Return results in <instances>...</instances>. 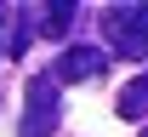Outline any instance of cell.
<instances>
[{
  "instance_id": "cell-1",
  "label": "cell",
  "mask_w": 148,
  "mask_h": 137,
  "mask_svg": "<svg viewBox=\"0 0 148 137\" xmlns=\"http://www.w3.org/2000/svg\"><path fill=\"white\" fill-rule=\"evenodd\" d=\"M63 120V86L51 74L29 80V103H23V137H51Z\"/></svg>"
},
{
  "instance_id": "cell-2",
  "label": "cell",
  "mask_w": 148,
  "mask_h": 137,
  "mask_svg": "<svg viewBox=\"0 0 148 137\" xmlns=\"http://www.w3.org/2000/svg\"><path fill=\"white\" fill-rule=\"evenodd\" d=\"M103 29H108V52L148 57V6H108L103 12Z\"/></svg>"
},
{
  "instance_id": "cell-3",
  "label": "cell",
  "mask_w": 148,
  "mask_h": 137,
  "mask_svg": "<svg viewBox=\"0 0 148 137\" xmlns=\"http://www.w3.org/2000/svg\"><path fill=\"white\" fill-rule=\"evenodd\" d=\"M103 69H108V52H103V46H69V52H63L46 74L63 86V80H97Z\"/></svg>"
},
{
  "instance_id": "cell-4",
  "label": "cell",
  "mask_w": 148,
  "mask_h": 137,
  "mask_svg": "<svg viewBox=\"0 0 148 137\" xmlns=\"http://www.w3.org/2000/svg\"><path fill=\"white\" fill-rule=\"evenodd\" d=\"M120 114H125V120H143L148 114V74H137L125 92H120Z\"/></svg>"
},
{
  "instance_id": "cell-5",
  "label": "cell",
  "mask_w": 148,
  "mask_h": 137,
  "mask_svg": "<svg viewBox=\"0 0 148 137\" xmlns=\"http://www.w3.org/2000/svg\"><path fill=\"white\" fill-rule=\"evenodd\" d=\"M143 137H148V131H143Z\"/></svg>"
}]
</instances>
